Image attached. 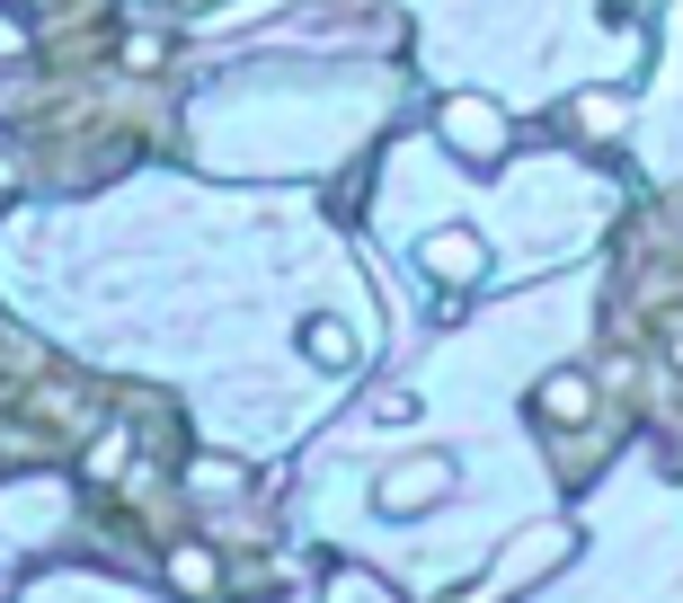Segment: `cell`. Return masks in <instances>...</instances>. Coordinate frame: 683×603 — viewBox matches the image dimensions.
Segmentation results:
<instances>
[{"mask_svg":"<svg viewBox=\"0 0 683 603\" xmlns=\"http://www.w3.org/2000/svg\"><path fill=\"white\" fill-rule=\"evenodd\" d=\"M586 409H595V390H586V382H568V373H560V382H541V418H586Z\"/></svg>","mask_w":683,"mask_h":603,"instance_id":"1","label":"cell"},{"mask_svg":"<svg viewBox=\"0 0 683 603\" xmlns=\"http://www.w3.org/2000/svg\"><path fill=\"white\" fill-rule=\"evenodd\" d=\"M302 347H311L320 364H347V355H356V338H347L337 319H311V328H302Z\"/></svg>","mask_w":683,"mask_h":603,"instance_id":"2","label":"cell"},{"mask_svg":"<svg viewBox=\"0 0 683 603\" xmlns=\"http://www.w3.org/2000/svg\"><path fill=\"white\" fill-rule=\"evenodd\" d=\"M427 489H444V461H408V471H399V489H391L382 506H418Z\"/></svg>","mask_w":683,"mask_h":603,"instance_id":"3","label":"cell"},{"mask_svg":"<svg viewBox=\"0 0 683 603\" xmlns=\"http://www.w3.org/2000/svg\"><path fill=\"white\" fill-rule=\"evenodd\" d=\"M453 133H462L470 152H489V116H480V107H462V116H453Z\"/></svg>","mask_w":683,"mask_h":603,"instance_id":"4","label":"cell"},{"mask_svg":"<svg viewBox=\"0 0 683 603\" xmlns=\"http://www.w3.org/2000/svg\"><path fill=\"white\" fill-rule=\"evenodd\" d=\"M666 338H674V364H683V319H674V328H666Z\"/></svg>","mask_w":683,"mask_h":603,"instance_id":"5","label":"cell"}]
</instances>
